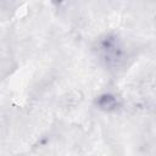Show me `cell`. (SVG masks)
<instances>
[{
	"mask_svg": "<svg viewBox=\"0 0 156 156\" xmlns=\"http://www.w3.org/2000/svg\"><path fill=\"white\" fill-rule=\"evenodd\" d=\"M115 105H116V100H115L113 96H111V95H105V96L101 98V101H100V106H101V107L108 106L107 108H111V107H115Z\"/></svg>",
	"mask_w": 156,
	"mask_h": 156,
	"instance_id": "cell-1",
	"label": "cell"
}]
</instances>
